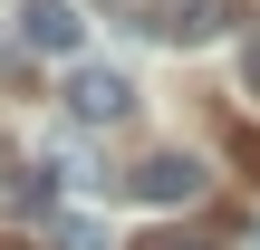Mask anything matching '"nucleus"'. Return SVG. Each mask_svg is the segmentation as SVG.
I'll return each mask as SVG.
<instances>
[{
  "instance_id": "nucleus-1",
  "label": "nucleus",
  "mask_w": 260,
  "mask_h": 250,
  "mask_svg": "<svg viewBox=\"0 0 260 250\" xmlns=\"http://www.w3.org/2000/svg\"><path fill=\"white\" fill-rule=\"evenodd\" d=\"M203 154H183V145H164V154H145L135 173H125V193L135 202H154V212H174V202H203Z\"/></svg>"
},
{
  "instance_id": "nucleus-2",
  "label": "nucleus",
  "mask_w": 260,
  "mask_h": 250,
  "mask_svg": "<svg viewBox=\"0 0 260 250\" xmlns=\"http://www.w3.org/2000/svg\"><path fill=\"white\" fill-rule=\"evenodd\" d=\"M68 116L77 125H125L135 116V77L125 67H77L68 77Z\"/></svg>"
},
{
  "instance_id": "nucleus-3",
  "label": "nucleus",
  "mask_w": 260,
  "mask_h": 250,
  "mask_svg": "<svg viewBox=\"0 0 260 250\" xmlns=\"http://www.w3.org/2000/svg\"><path fill=\"white\" fill-rule=\"evenodd\" d=\"M19 48H39V58H77V48H87L77 0H19Z\"/></svg>"
},
{
  "instance_id": "nucleus-4",
  "label": "nucleus",
  "mask_w": 260,
  "mask_h": 250,
  "mask_svg": "<svg viewBox=\"0 0 260 250\" xmlns=\"http://www.w3.org/2000/svg\"><path fill=\"white\" fill-rule=\"evenodd\" d=\"M222 19H232V0H145V29H154V39H174V48L222 39Z\"/></svg>"
},
{
  "instance_id": "nucleus-5",
  "label": "nucleus",
  "mask_w": 260,
  "mask_h": 250,
  "mask_svg": "<svg viewBox=\"0 0 260 250\" xmlns=\"http://www.w3.org/2000/svg\"><path fill=\"white\" fill-rule=\"evenodd\" d=\"M58 250H106V241H96V222H58Z\"/></svg>"
},
{
  "instance_id": "nucleus-6",
  "label": "nucleus",
  "mask_w": 260,
  "mask_h": 250,
  "mask_svg": "<svg viewBox=\"0 0 260 250\" xmlns=\"http://www.w3.org/2000/svg\"><path fill=\"white\" fill-rule=\"evenodd\" d=\"M135 250H212L203 231H154V241H135Z\"/></svg>"
},
{
  "instance_id": "nucleus-7",
  "label": "nucleus",
  "mask_w": 260,
  "mask_h": 250,
  "mask_svg": "<svg viewBox=\"0 0 260 250\" xmlns=\"http://www.w3.org/2000/svg\"><path fill=\"white\" fill-rule=\"evenodd\" d=\"M241 87H251V96H260V39H251V48H241Z\"/></svg>"
},
{
  "instance_id": "nucleus-8",
  "label": "nucleus",
  "mask_w": 260,
  "mask_h": 250,
  "mask_svg": "<svg viewBox=\"0 0 260 250\" xmlns=\"http://www.w3.org/2000/svg\"><path fill=\"white\" fill-rule=\"evenodd\" d=\"M251 250H260V231H251Z\"/></svg>"
},
{
  "instance_id": "nucleus-9",
  "label": "nucleus",
  "mask_w": 260,
  "mask_h": 250,
  "mask_svg": "<svg viewBox=\"0 0 260 250\" xmlns=\"http://www.w3.org/2000/svg\"><path fill=\"white\" fill-rule=\"evenodd\" d=\"M10 250H19V241H10Z\"/></svg>"
}]
</instances>
